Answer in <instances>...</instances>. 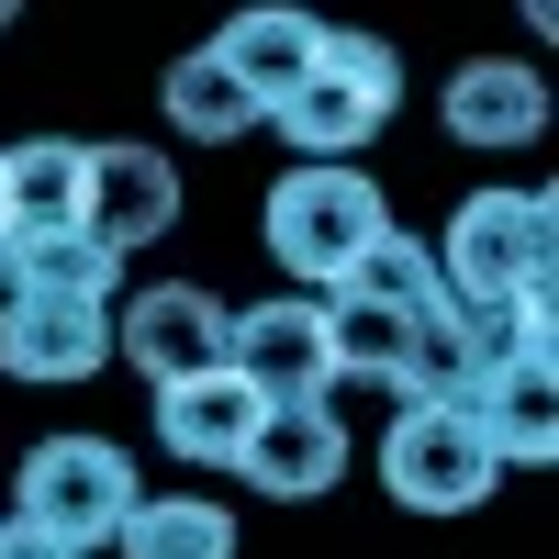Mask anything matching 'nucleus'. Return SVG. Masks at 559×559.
I'll return each instance as SVG.
<instances>
[{
	"label": "nucleus",
	"instance_id": "obj_1",
	"mask_svg": "<svg viewBox=\"0 0 559 559\" xmlns=\"http://www.w3.org/2000/svg\"><path fill=\"white\" fill-rule=\"evenodd\" d=\"M258 236H269V258L324 302V292H347V269L392 236V202H381V179H369V168H313V157H292V168L269 179V202H258Z\"/></svg>",
	"mask_w": 559,
	"mask_h": 559
},
{
	"label": "nucleus",
	"instance_id": "obj_2",
	"mask_svg": "<svg viewBox=\"0 0 559 559\" xmlns=\"http://www.w3.org/2000/svg\"><path fill=\"white\" fill-rule=\"evenodd\" d=\"M392 112H403V57L381 34H358V23H324V57H313V79L292 102L269 112V134H292V157H313V168H358V146Z\"/></svg>",
	"mask_w": 559,
	"mask_h": 559
},
{
	"label": "nucleus",
	"instance_id": "obj_3",
	"mask_svg": "<svg viewBox=\"0 0 559 559\" xmlns=\"http://www.w3.org/2000/svg\"><path fill=\"white\" fill-rule=\"evenodd\" d=\"M548 258H559L548 191H471L437 236L448 302H548Z\"/></svg>",
	"mask_w": 559,
	"mask_h": 559
},
{
	"label": "nucleus",
	"instance_id": "obj_4",
	"mask_svg": "<svg viewBox=\"0 0 559 559\" xmlns=\"http://www.w3.org/2000/svg\"><path fill=\"white\" fill-rule=\"evenodd\" d=\"M381 492L403 515H481L503 492V459L481 437L471 403H403L392 437H381Z\"/></svg>",
	"mask_w": 559,
	"mask_h": 559
},
{
	"label": "nucleus",
	"instance_id": "obj_5",
	"mask_svg": "<svg viewBox=\"0 0 559 559\" xmlns=\"http://www.w3.org/2000/svg\"><path fill=\"white\" fill-rule=\"evenodd\" d=\"M134 459L112 448V437H34L23 448V471H12V515H34L57 548H112V526L134 515Z\"/></svg>",
	"mask_w": 559,
	"mask_h": 559
},
{
	"label": "nucleus",
	"instance_id": "obj_6",
	"mask_svg": "<svg viewBox=\"0 0 559 559\" xmlns=\"http://www.w3.org/2000/svg\"><path fill=\"white\" fill-rule=\"evenodd\" d=\"M224 324H236V302L202 292V280H146L134 302H112V358H134L146 381H202V369H224Z\"/></svg>",
	"mask_w": 559,
	"mask_h": 559
},
{
	"label": "nucleus",
	"instance_id": "obj_7",
	"mask_svg": "<svg viewBox=\"0 0 559 559\" xmlns=\"http://www.w3.org/2000/svg\"><path fill=\"white\" fill-rule=\"evenodd\" d=\"M224 369H236L258 403H324V392H336V369H324V302L313 292L236 302V324H224Z\"/></svg>",
	"mask_w": 559,
	"mask_h": 559
},
{
	"label": "nucleus",
	"instance_id": "obj_8",
	"mask_svg": "<svg viewBox=\"0 0 559 559\" xmlns=\"http://www.w3.org/2000/svg\"><path fill=\"white\" fill-rule=\"evenodd\" d=\"M112 358V302H68V292H0V369L12 381L68 392Z\"/></svg>",
	"mask_w": 559,
	"mask_h": 559
},
{
	"label": "nucleus",
	"instance_id": "obj_9",
	"mask_svg": "<svg viewBox=\"0 0 559 559\" xmlns=\"http://www.w3.org/2000/svg\"><path fill=\"white\" fill-rule=\"evenodd\" d=\"M236 471H247V492H269V503H324L347 481V426H336V403H269L258 426H247V448H236Z\"/></svg>",
	"mask_w": 559,
	"mask_h": 559
},
{
	"label": "nucleus",
	"instance_id": "obj_10",
	"mask_svg": "<svg viewBox=\"0 0 559 559\" xmlns=\"http://www.w3.org/2000/svg\"><path fill=\"white\" fill-rule=\"evenodd\" d=\"M202 45L224 57V79H236L258 112H280V102H292V90L313 79V57H324V23L302 12V0H247V12H224Z\"/></svg>",
	"mask_w": 559,
	"mask_h": 559
},
{
	"label": "nucleus",
	"instance_id": "obj_11",
	"mask_svg": "<svg viewBox=\"0 0 559 559\" xmlns=\"http://www.w3.org/2000/svg\"><path fill=\"white\" fill-rule=\"evenodd\" d=\"M437 123H448V146L515 157V146H537V134H548V79H537L526 57H471V68H448Z\"/></svg>",
	"mask_w": 559,
	"mask_h": 559
},
{
	"label": "nucleus",
	"instance_id": "obj_12",
	"mask_svg": "<svg viewBox=\"0 0 559 559\" xmlns=\"http://www.w3.org/2000/svg\"><path fill=\"white\" fill-rule=\"evenodd\" d=\"M179 224V168L157 146H90V202H79V236H102L112 258L157 247Z\"/></svg>",
	"mask_w": 559,
	"mask_h": 559
},
{
	"label": "nucleus",
	"instance_id": "obj_13",
	"mask_svg": "<svg viewBox=\"0 0 559 559\" xmlns=\"http://www.w3.org/2000/svg\"><path fill=\"white\" fill-rule=\"evenodd\" d=\"M471 414H481V437H492L503 471H548V459H559V369H548V347L492 358L481 392H471Z\"/></svg>",
	"mask_w": 559,
	"mask_h": 559
},
{
	"label": "nucleus",
	"instance_id": "obj_14",
	"mask_svg": "<svg viewBox=\"0 0 559 559\" xmlns=\"http://www.w3.org/2000/svg\"><path fill=\"white\" fill-rule=\"evenodd\" d=\"M79 202H90V146H79V134H23V146H0V213H12V247L79 236Z\"/></svg>",
	"mask_w": 559,
	"mask_h": 559
},
{
	"label": "nucleus",
	"instance_id": "obj_15",
	"mask_svg": "<svg viewBox=\"0 0 559 559\" xmlns=\"http://www.w3.org/2000/svg\"><path fill=\"white\" fill-rule=\"evenodd\" d=\"M258 414H269V403L236 381V369H202V381H168V392H157V448L191 459V471H236V448H247Z\"/></svg>",
	"mask_w": 559,
	"mask_h": 559
},
{
	"label": "nucleus",
	"instance_id": "obj_16",
	"mask_svg": "<svg viewBox=\"0 0 559 559\" xmlns=\"http://www.w3.org/2000/svg\"><path fill=\"white\" fill-rule=\"evenodd\" d=\"M112 559H236V515L213 492H134L112 526Z\"/></svg>",
	"mask_w": 559,
	"mask_h": 559
},
{
	"label": "nucleus",
	"instance_id": "obj_17",
	"mask_svg": "<svg viewBox=\"0 0 559 559\" xmlns=\"http://www.w3.org/2000/svg\"><path fill=\"white\" fill-rule=\"evenodd\" d=\"M481 336H471V313L437 302V313H414V336H403V369H392V392L403 403H471L481 392Z\"/></svg>",
	"mask_w": 559,
	"mask_h": 559
},
{
	"label": "nucleus",
	"instance_id": "obj_18",
	"mask_svg": "<svg viewBox=\"0 0 559 559\" xmlns=\"http://www.w3.org/2000/svg\"><path fill=\"white\" fill-rule=\"evenodd\" d=\"M157 102H168V123L191 134V146H247V134H269V112L247 102L236 79H224V57H213V45H191V57L157 79Z\"/></svg>",
	"mask_w": 559,
	"mask_h": 559
},
{
	"label": "nucleus",
	"instance_id": "obj_19",
	"mask_svg": "<svg viewBox=\"0 0 559 559\" xmlns=\"http://www.w3.org/2000/svg\"><path fill=\"white\" fill-rule=\"evenodd\" d=\"M403 336H414V313L358 302V292H324V369H336V381H392Z\"/></svg>",
	"mask_w": 559,
	"mask_h": 559
},
{
	"label": "nucleus",
	"instance_id": "obj_20",
	"mask_svg": "<svg viewBox=\"0 0 559 559\" xmlns=\"http://www.w3.org/2000/svg\"><path fill=\"white\" fill-rule=\"evenodd\" d=\"M0 292H68V302H123V258L102 236H45V247H12V280Z\"/></svg>",
	"mask_w": 559,
	"mask_h": 559
},
{
	"label": "nucleus",
	"instance_id": "obj_21",
	"mask_svg": "<svg viewBox=\"0 0 559 559\" xmlns=\"http://www.w3.org/2000/svg\"><path fill=\"white\" fill-rule=\"evenodd\" d=\"M347 292H358V302H392V313H437V302H448V280H437V247L392 224V236L347 269Z\"/></svg>",
	"mask_w": 559,
	"mask_h": 559
},
{
	"label": "nucleus",
	"instance_id": "obj_22",
	"mask_svg": "<svg viewBox=\"0 0 559 559\" xmlns=\"http://www.w3.org/2000/svg\"><path fill=\"white\" fill-rule=\"evenodd\" d=\"M0 559H79V548H57L34 515H12V503H0Z\"/></svg>",
	"mask_w": 559,
	"mask_h": 559
},
{
	"label": "nucleus",
	"instance_id": "obj_23",
	"mask_svg": "<svg viewBox=\"0 0 559 559\" xmlns=\"http://www.w3.org/2000/svg\"><path fill=\"white\" fill-rule=\"evenodd\" d=\"M0 280H12V213H0Z\"/></svg>",
	"mask_w": 559,
	"mask_h": 559
},
{
	"label": "nucleus",
	"instance_id": "obj_24",
	"mask_svg": "<svg viewBox=\"0 0 559 559\" xmlns=\"http://www.w3.org/2000/svg\"><path fill=\"white\" fill-rule=\"evenodd\" d=\"M12 23H23V0H0V34H12Z\"/></svg>",
	"mask_w": 559,
	"mask_h": 559
}]
</instances>
